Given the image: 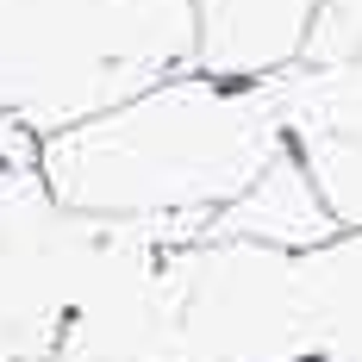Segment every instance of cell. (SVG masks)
I'll list each match as a JSON object with an SVG mask.
<instances>
[{
	"label": "cell",
	"instance_id": "5",
	"mask_svg": "<svg viewBox=\"0 0 362 362\" xmlns=\"http://www.w3.org/2000/svg\"><path fill=\"white\" fill-rule=\"evenodd\" d=\"M206 238H250V244H275V250H313V244L337 238V218H331V206L319 200V187L306 175V163L288 144L269 156V169L231 206L213 213Z\"/></svg>",
	"mask_w": 362,
	"mask_h": 362
},
{
	"label": "cell",
	"instance_id": "6",
	"mask_svg": "<svg viewBox=\"0 0 362 362\" xmlns=\"http://www.w3.org/2000/svg\"><path fill=\"white\" fill-rule=\"evenodd\" d=\"M293 288L313 362H362V231L293 250Z\"/></svg>",
	"mask_w": 362,
	"mask_h": 362
},
{
	"label": "cell",
	"instance_id": "7",
	"mask_svg": "<svg viewBox=\"0 0 362 362\" xmlns=\"http://www.w3.org/2000/svg\"><path fill=\"white\" fill-rule=\"evenodd\" d=\"M300 63H313V69H356L362 75V0H319V6H313Z\"/></svg>",
	"mask_w": 362,
	"mask_h": 362
},
{
	"label": "cell",
	"instance_id": "4",
	"mask_svg": "<svg viewBox=\"0 0 362 362\" xmlns=\"http://www.w3.org/2000/svg\"><path fill=\"white\" fill-rule=\"evenodd\" d=\"M319 0H194V69L218 81H269L300 63Z\"/></svg>",
	"mask_w": 362,
	"mask_h": 362
},
{
	"label": "cell",
	"instance_id": "2",
	"mask_svg": "<svg viewBox=\"0 0 362 362\" xmlns=\"http://www.w3.org/2000/svg\"><path fill=\"white\" fill-rule=\"evenodd\" d=\"M194 69V0H0V112L50 138Z\"/></svg>",
	"mask_w": 362,
	"mask_h": 362
},
{
	"label": "cell",
	"instance_id": "3",
	"mask_svg": "<svg viewBox=\"0 0 362 362\" xmlns=\"http://www.w3.org/2000/svg\"><path fill=\"white\" fill-rule=\"evenodd\" d=\"M107 238L112 218L63 206L37 163H0V362H57Z\"/></svg>",
	"mask_w": 362,
	"mask_h": 362
},
{
	"label": "cell",
	"instance_id": "1",
	"mask_svg": "<svg viewBox=\"0 0 362 362\" xmlns=\"http://www.w3.org/2000/svg\"><path fill=\"white\" fill-rule=\"evenodd\" d=\"M275 150H288V132L269 81L181 69L69 132H50L37 169L75 213L156 225L169 244H187L206 238L213 213L269 169Z\"/></svg>",
	"mask_w": 362,
	"mask_h": 362
}]
</instances>
